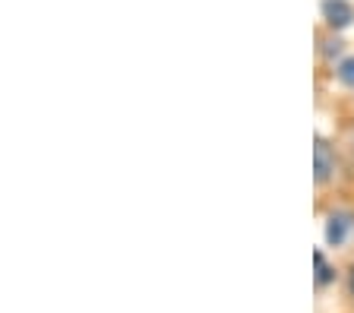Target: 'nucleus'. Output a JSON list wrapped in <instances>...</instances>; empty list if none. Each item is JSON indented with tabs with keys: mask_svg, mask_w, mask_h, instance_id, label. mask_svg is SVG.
<instances>
[{
	"mask_svg": "<svg viewBox=\"0 0 354 313\" xmlns=\"http://www.w3.org/2000/svg\"><path fill=\"white\" fill-rule=\"evenodd\" d=\"M351 228H354V216L348 212V209H335V212H329V218H326V244L342 247L348 240V234H351Z\"/></svg>",
	"mask_w": 354,
	"mask_h": 313,
	"instance_id": "1",
	"label": "nucleus"
},
{
	"mask_svg": "<svg viewBox=\"0 0 354 313\" xmlns=\"http://www.w3.org/2000/svg\"><path fill=\"white\" fill-rule=\"evenodd\" d=\"M335 76H339L342 86L354 89V57H342L339 64H335Z\"/></svg>",
	"mask_w": 354,
	"mask_h": 313,
	"instance_id": "5",
	"label": "nucleus"
},
{
	"mask_svg": "<svg viewBox=\"0 0 354 313\" xmlns=\"http://www.w3.org/2000/svg\"><path fill=\"white\" fill-rule=\"evenodd\" d=\"M323 19L332 29H345L354 23V7L348 0H323Z\"/></svg>",
	"mask_w": 354,
	"mask_h": 313,
	"instance_id": "3",
	"label": "nucleus"
},
{
	"mask_svg": "<svg viewBox=\"0 0 354 313\" xmlns=\"http://www.w3.org/2000/svg\"><path fill=\"white\" fill-rule=\"evenodd\" d=\"M313 263H317V285H319V288H326V285H329L332 278H335V269H332L329 263H326L323 250H317V254H313Z\"/></svg>",
	"mask_w": 354,
	"mask_h": 313,
	"instance_id": "4",
	"label": "nucleus"
},
{
	"mask_svg": "<svg viewBox=\"0 0 354 313\" xmlns=\"http://www.w3.org/2000/svg\"><path fill=\"white\" fill-rule=\"evenodd\" d=\"M332 174H335V152L323 140H317V146H313V180L323 187Z\"/></svg>",
	"mask_w": 354,
	"mask_h": 313,
	"instance_id": "2",
	"label": "nucleus"
},
{
	"mask_svg": "<svg viewBox=\"0 0 354 313\" xmlns=\"http://www.w3.org/2000/svg\"><path fill=\"white\" fill-rule=\"evenodd\" d=\"M348 288H351V294H354V269H351V276H348Z\"/></svg>",
	"mask_w": 354,
	"mask_h": 313,
	"instance_id": "6",
	"label": "nucleus"
}]
</instances>
